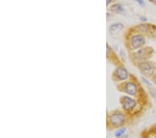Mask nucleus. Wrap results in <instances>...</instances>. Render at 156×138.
Here are the masks:
<instances>
[{"instance_id":"nucleus-1","label":"nucleus","mask_w":156,"mask_h":138,"mask_svg":"<svg viewBox=\"0 0 156 138\" xmlns=\"http://www.w3.org/2000/svg\"><path fill=\"white\" fill-rule=\"evenodd\" d=\"M140 70L142 71L144 75H147V76H151L154 73V68L151 64L149 63L143 62L140 63L139 65Z\"/></svg>"},{"instance_id":"nucleus-2","label":"nucleus","mask_w":156,"mask_h":138,"mask_svg":"<svg viewBox=\"0 0 156 138\" xmlns=\"http://www.w3.org/2000/svg\"><path fill=\"white\" fill-rule=\"evenodd\" d=\"M131 44L133 48L137 49L142 47L145 44V39L141 35H135L131 39Z\"/></svg>"},{"instance_id":"nucleus-3","label":"nucleus","mask_w":156,"mask_h":138,"mask_svg":"<svg viewBox=\"0 0 156 138\" xmlns=\"http://www.w3.org/2000/svg\"><path fill=\"white\" fill-rule=\"evenodd\" d=\"M125 121V117L122 114H114L110 117V124L117 126L122 125Z\"/></svg>"},{"instance_id":"nucleus-4","label":"nucleus","mask_w":156,"mask_h":138,"mask_svg":"<svg viewBox=\"0 0 156 138\" xmlns=\"http://www.w3.org/2000/svg\"><path fill=\"white\" fill-rule=\"evenodd\" d=\"M136 105V102L131 98L124 96L122 99V106L126 110H129L133 109Z\"/></svg>"},{"instance_id":"nucleus-5","label":"nucleus","mask_w":156,"mask_h":138,"mask_svg":"<svg viewBox=\"0 0 156 138\" xmlns=\"http://www.w3.org/2000/svg\"><path fill=\"white\" fill-rule=\"evenodd\" d=\"M137 90V88L136 84L133 83V82H128V83L126 84L125 91L129 95H135L136 94Z\"/></svg>"},{"instance_id":"nucleus-6","label":"nucleus","mask_w":156,"mask_h":138,"mask_svg":"<svg viewBox=\"0 0 156 138\" xmlns=\"http://www.w3.org/2000/svg\"><path fill=\"white\" fill-rule=\"evenodd\" d=\"M123 28H124V25L122 23L114 24L110 27V33L112 35H116L122 31Z\"/></svg>"},{"instance_id":"nucleus-7","label":"nucleus","mask_w":156,"mask_h":138,"mask_svg":"<svg viewBox=\"0 0 156 138\" xmlns=\"http://www.w3.org/2000/svg\"><path fill=\"white\" fill-rule=\"evenodd\" d=\"M116 74L120 80H124L128 78V72L124 68H119L117 69Z\"/></svg>"},{"instance_id":"nucleus-8","label":"nucleus","mask_w":156,"mask_h":138,"mask_svg":"<svg viewBox=\"0 0 156 138\" xmlns=\"http://www.w3.org/2000/svg\"><path fill=\"white\" fill-rule=\"evenodd\" d=\"M110 11H114V12H121L124 11V9L122 8V5L121 4H115L111 7Z\"/></svg>"},{"instance_id":"nucleus-9","label":"nucleus","mask_w":156,"mask_h":138,"mask_svg":"<svg viewBox=\"0 0 156 138\" xmlns=\"http://www.w3.org/2000/svg\"><path fill=\"white\" fill-rule=\"evenodd\" d=\"M125 131H126V128H122V129H120L119 130H118L116 132H115V137H120L124 133Z\"/></svg>"},{"instance_id":"nucleus-10","label":"nucleus","mask_w":156,"mask_h":138,"mask_svg":"<svg viewBox=\"0 0 156 138\" xmlns=\"http://www.w3.org/2000/svg\"><path fill=\"white\" fill-rule=\"evenodd\" d=\"M135 1H136L137 3L140 5V6H144L145 5V2H144V0H135Z\"/></svg>"},{"instance_id":"nucleus-11","label":"nucleus","mask_w":156,"mask_h":138,"mask_svg":"<svg viewBox=\"0 0 156 138\" xmlns=\"http://www.w3.org/2000/svg\"><path fill=\"white\" fill-rule=\"evenodd\" d=\"M142 79L143 80V81H144L145 83H147V84H148V86H152V84H151V82H149V81H148V80L145 78V77H142Z\"/></svg>"},{"instance_id":"nucleus-12","label":"nucleus","mask_w":156,"mask_h":138,"mask_svg":"<svg viewBox=\"0 0 156 138\" xmlns=\"http://www.w3.org/2000/svg\"><path fill=\"white\" fill-rule=\"evenodd\" d=\"M106 5H107V6H108V4H109L110 3V2H112V0H106Z\"/></svg>"},{"instance_id":"nucleus-13","label":"nucleus","mask_w":156,"mask_h":138,"mask_svg":"<svg viewBox=\"0 0 156 138\" xmlns=\"http://www.w3.org/2000/svg\"><path fill=\"white\" fill-rule=\"evenodd\" d=\"M141 20H142V21H147V18H146V17H141Z\"/></svg>"},{"instance_id":"nucleus-14","label":"nucleus","mask_w":156,"mask_h":138,"mask_svg":"<svg viewBox=\"0 0 156 138\" xmlns=\"http://www.w3.org/2000/svg\"><path fill=\"white\" fill-rule=\"evenodd\" d=\"M150 2H153V4H156V0H150Z\"/></svg>"},{"instance_id":"nucleus-15","label":"nucleus","mask_w":156,"mask_h":138,"mask_svg":"<svg viewBox=\"0 0 156 138\" xmlns=\"http://www.w3.org/2000/svg\"><path fill=\"white\" fill-rule=\"evenodd\" d=\"M120 138H129V137H128V135H124V136H122V137H120Z\"/></svg>"},{"instance_id":"nucleus-16","label":"nucleus","mask_w":156,"mask_h":138,"mask_svg":"<svg viewBox=\"0 0 156 138\" xmlns=\"http://www.w3.org/2000/svg\"><path fill=\"white\" fill-rule=\"evenodd\" d=\"M155 84H156V77H155Z\"/></svg>"},{"instance_id":"nucleus-17","label":"nucleus","mask_w":156,"mask_h":138,"mask_svg":"<svg viewBox=\"0 0 156 138\" xmlns=\"http://www.w3.org/2000/svg\"><path fill=\"white\" fill-rule=\"evenodd\" d=\"M154 138H156V137H154Z\"/></svg>"}]
</instances>
